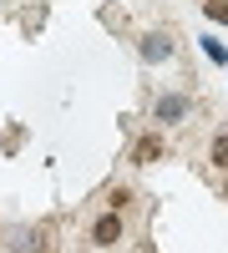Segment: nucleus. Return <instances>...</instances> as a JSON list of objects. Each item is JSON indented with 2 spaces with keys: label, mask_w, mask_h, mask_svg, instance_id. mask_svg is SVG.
I'll list each match as a JSON object with an SVG mask.
<instances>
[{
  "label": "nucleus",
  "mask_w": 228,
  "mask_h": 253,
  "mask_svg": "<svg viewBox=\"0 0 228 253\" xmlns=\"http://www.w3.org/2000/svg\"><path fill=\"white\" fill-rule=\"evenodd\" d=\"M10 253H46V228H26V223H20V228H10Z\"/></svg>",
  "instance_id": "nucleus-1"
},
{
  "label": "nucleus",
  "mask_w": 228,
  "mask_h": 253,
  "mask_svg": "<svg viewBox=\"0 0 228 253\" xmlns=\"http://www.w3.org/2000/svg\"><path fill=\"white\" fill-rule=\"evenodd\" d=\"M91 243H96V248L122 243V218H117V213H101V218L91 223Z\"/></svg>",
  "instance_id": "nucleus-2"
},
{
  "label": "nucleus",
  "mask_w": 228,
  "mask_h": 253,
  "mask_svg": "<svg viewBox=\"0 0 228 253\" xmlns=\"http://www.w3.org/2000/svg\"><path fill=\"white\" fill-rule=\"evenodd\" d=\"M168 56H173V36L152 31L147 41H142V61H168Z\"/></svg>",
  "instance_id": "nucleus-3"
},
{
  "label": "nucleus",
  "mask_w": 228,
  "mask_h": 253,
  "mask_svg": "<svg viewBox=\"0 0 228 253\" xmlns=\"http://www.w3.org/2000/svg\"><path fill=\"white\" fill-rule=\"evenodd\" d=\"M182 112H188V96H162L157 101V122H178Z\"/></svg>",
  "instance_id": "nucleus-4"
},
{
  "label": "nucleus",
  "mask_w": 228,
  "mask_h": 253,
  "mask_svg": "<svg viewBox=\"0 0 228 253\" xmlns=\"http://www.w3.org/2000/svg\"><path fill=\"white\" fill-rule=\"evenodd\" d=\"M157 157H162V137H142V142H137V152H132V162H142V167L157 162Z\"/></svg>",
  "instance_id": "nucleus-5"
},
{
  "label": "nucleus",
  "mask_w": 228,
  "mask_h": 253,
  "mask_svg": "<svg viewBox=\"0 0 228 253\" xmlns=\"http://www.w3.org/2000/svg\"><path fill=\"white\" fill-rule=\"evenodd\" d=\"M208 162L228 172V132H218V137H213V152H208Z\"/></svg>",
  "instance_id": "nucleus-6"
},
{
  "label": "nucleus",
  "mask_w": 228,
  "mask_h": 253,
  "mask_svg": "<svg viewBox=\"0 0 228 253\" xmlns=\"http://www.w3.org/2000/svg\"><path fill=\"white\" fill-rule=\"evenodd\" d=\"M203 10H208V20H228V0H203Z\"/></svg>",
  "instance_id": "nucleus-7"
}]
</instances>
